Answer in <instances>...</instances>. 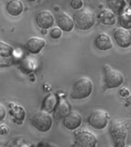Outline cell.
I'll return each mask as SVG.
<instances>
[{
	"mask_svg": "<svg viewBox=\"0 0 131 147\" xmlns=\"http://www.w3.org/2000/svg\"><path fill=\"white\" fill-rule=\"evenodd\" d=\"M74 24L77 28L86 31L91 28L95 22L94 12L86 8L78 9L74 15Z\"/></svg>",
	"mask_w": 131,
	"mask_h": 147,
	"instance_id": "obj_1",
	"label": "cell"
},
{
	"mask_svg": "<svg viewBox=\"0 0 131 147\" xmlns=\"http://www.w3.org/2000/svg\"><path fill=\"white\" fill-rule=\"evenodd\" d=\"M93 91V83L89 78H81L78 79L74 85L71 97L74 100H82L87 98Z\"/></svg>",
	"mask_w": 131,
	"mask_h": 147,
	"instance_id": "obj_2",
	"label": "cell"
},
{
	"mask_svg": "<svg viewBox=\"0 0 131 147\" xmlns=\"http://www.w3.org/2000/svg\"><path fill=\"white\" fill-rule=\"evenodd\" d=\"M104 71V82L107 88H116L124 83V77L120 71L113 69L110 65L105 64Z\"/></svg>",
	"mask_w": 131,
	"mask_h": 147,
	"instance_id": "obj_3",
	"label": "cell"
},
{
	"mask_svg": "<svg viewBox=\"0 0 131 147\" xmlns=\"http://www.w3.org/2000/svg\"><path fill=\"white\" fill-rule=\"evenodd\" d=\"M110 135L116 146H124L127 136L126 125L120 121L113 122L110 129Z\"/></svg>",
	"mask_w": 131,
	"mask_h": 147,
	"instance_id": "obj_4",
	"label": "cell"
},
{
	"mask_svg": "<svg viewBox=\"0 0 131 147\" xmlns=\"http://www.w3.org/2000/svg\"><path fill=\"white\" fill-rule=\"evenodd\" d=\"M31 120L32 125L41 132H47L52 126V117L49 113L43 110L35 113Z\"/></svg>",
	"mask_w": 131,
	"mask_h": 147,
	"instance_id": "obj_5",
	"label": "cell"
},
{
	"mask_svg": "<svg viewBox=\"0 0 131 147\" xmlns=\"http://www.w3.org/2000/svg\"><path fill=\"white\" fill-rule=\"evenodd\" d=\"M109 122V115L102 110H94L88 118L90 126L96 129H103L107 126Z\"/></svg>",
	"mask_w": 131,
	"mask_h": 147,
	"instance_id": "obj_6",
	"label": "cell"
},
{
	"mask_svg": "<svg viewBox=\"0 0 131 147\" xmlns=\"http://www.w3.org/2000/svg\"><path fill=\"white\" fill-rule=\"evenodd\" d=\"M75 142L79 146L94 147L97 144V137L87 130H80L75 133Z\"/></svg>",
	"mask_w": 131,
	"mask_h": 147,
	"instance_id": "obj_7",
	"label": "cell"
},
{
	"mask_svg": "<svg viewBox=\"0 0 131 147\" xmlns=\"http://www.w3.org/2000/svg\"><path fill=\"white\" fill-rule=\"evenodd\" d=\"M64 118V127L69 130L77 129L82 123V117L78 111H70Z\"/></svg>",
	"mask_w": 131,
	"mask_h": 147,
	"instance_id": "obj_8",
	"label": "cell"
},
{
	"mask_svg": "<svg viewBox=\"0 0 131 147\" xmlns=\"http://www.w3.org/2000/svg\"><path fill=\"white\" fill-rule=\"evenodd\" d=\"M55 20L61 30L68 32L72 31L74 26L73 20L70 16L63 11H57L55 13Z\"/></svg>",
	"mask_w": 131,
	"mask_h": 147,
	"instance_id": "obj_9",
	"label": "cell"
},
{
	"mask_svg": "<svg viewBox=\"0 0 131 147\" xmlns=\"http://www.w3.org/2000/svg\"><path fill=\"white\" fill-rule=\"evenodd\" d=\"M37 24L43 29H48L54 25L55 18L52 13L48 10H42L39 11L36 17Z\"/></svg>",
	"mask_w": 131,
	"mask_h": 147,
	"instance_id": "obj_10",
	"label": "cell"
},
{
	"mask_svg": "<svg viewBox=\"0 0 131 147\" xmlns=\"http://www.w3.org/2000/svg\"><path fill=\"white\" fill-rule=\"evenodd\" d=\"M114 38L117 45L121 48H128L130 46L131 37L127 29L124 28H118L114 32Z\"/></svg>",
	"mask_w": 131,
	"mask_h": 147,
	"instance_id": "obj_11",
	"label": "cell"
},
{
	"mask_svg": "<svg viewBox=\"0 0 131 147\" xmlns=\"http://www.w3.org/2000/svg\"><path fill=\"white\" fill-rule=\"evenodd\" d=\"M71 107L68 101L66 99L61 97L57 100V103L55 107V113L54 117L56 119H61L64 118L70 111H71Z\"/></svg>",
	"mask_w": 131,
	"mask_h": 147,
	"instance_id": "obj_12",
	"label": "cell"
},
{
	"mask_svg": "<svg viewBox=\"0 0 131 147\" xmlns=\"http://www.w3.org/2000/svg\"><path fill=\"white\" fill-rule=\"evenodd\" d=\"M46 41L38 37H32L26 42V48L29 52L32 54H38L45 46Z\"/></svg>",
	"mask_w": 131,
	"mask_h": 147,
	"instance_id": "obj_13",
	"label": "cell"
},
{
	"mask_svg": "<svg viewBox=\"0 0 131 147\" xmlns=\"http://www.w3.org/2000/svg\"><path fill=\"white\" fill-rule=\"evenodd\" d=\"M95 46L100 51H107L113 48V41L106 33H101L95 39Z\"/></svg>",
	"mask_w": 131,
	"mask_h": 147,
	"instance_id": "obj_14",
	"label": "cell"
},
{
	"mask_svg": "<svg viewBox=\"0 0 131 147\" xmlns=\"http://www.w3.org/2000/svg\"><path fill=\"white\" fill-rule=\"evenodd\" d=\"M6 9L11 16H18L22 13L24 5L21 0H9L7 3Z\"/></svg>",
	"mask_w": 131,
	"mask_h": 147,
	"instance_id": "obj_15",
	"label": "cell"
},
{
	"mask_svg": "<svg viewBox=\"0 0 131 147\" xmlns=\"http://www.w3.org/2000/svg\"><path fill=\"white\" fill-rule=\"evenodd\" d=\"M57 103V98L56 94L54 93L48 94V96H46L43 101V104H42V110L46 111L48 113H51L54 111L55 107Z\"/></svg>",
	"mask_w": 131,
	"mask_h": 147,
	"instance_id": "obj_16",
	"label": "cell"
},
{
	"mask_svg": "<svg viewBox=\"0 0 131 147\" xmlns=\"http://www.w3.org/2000/svg\"><path fill=\"white\" fill-rule=\"evenodd\" d=\"M99 19L103 25H114L116 22V17L113 12L107 9L101 11V14L99 15Z\"/></svg>",
	"mask_w": 131,
	"mask_h": 147,
	"instance_id": "obj_17",
	"label": "cell"
},
{
	"mask_svg": "<svg viewBox=\"0 0 131 147\" xmlns=\"http://www.w3.org/2000/svg\"><path fill=\"white\" fill-rule=\"evenodd\" d=\"M13 52V48L8 44L0 41V55L3 57H10Z\"/></svg>",
	"mask_w": 131,
	"mask_h": 147,
	"instance_id": "obj_18",
	"label": "cell"
},
{
	"mask_svg": "<svg viewBox=\"0 0 131 147\" xmlns=\"http://www.w3.org/2000/svg\"><path fill=\"white\" fill-rule=\"evenodd\" d=\"M120 24L122 28L125 29H130L131 28V18L130 14L124 13L120 18Z\"/></svg>",
	"mask_w": 131,
	"mask_h": 147,
	"instance_id": "obj_19",
	"label": "cell"
},
{
	"mask_svg": "<svg viewBox=\"0 0 131 147\" xmlns=\"http://www.w3.org/2000/svg\"><path fill=\"white\" fill-rule=\"evenodd\" d=\"M110 8L113 9L117 14H120L121 11V6H120V1H112L110 2Z\"/></svg>",
	"mask_w": 131,
	"mask_h": 147,
	"instance_id": "obj_20",
	"label": "cell"
},
{
	"mask_svg": "<svg viewBox=\"0 0 131 147\" xmlns=\"http://www.w3.org/2000/svg\"><path fill=\"white\" fill-rule=\"evenodd\" d=\"M62 34L61 30L59 28H54L52 29L51 30L50 35L51 37L54 39H57L61 38Z\"/></svg>",
	"mask_w": 131,
	"mask_h": 147,
	"instance_id": "obj_21",
	"label": "cell"
},
{
	"mask_svg": "<svg viewBox=\"0 0 131 147\" xmlns=\"http://www.w3.org/2000/svg\"><path fill=\"white\" fill-rule=\"evenodd\" d=\"M71 6L75 10L81 9L83 7V0H71Z\"/></svg>",
	"mask_w": 131,
	"mask_h": 147,
	"instance_id": "obj_22",
	"label": "cell"
},
{
	"mask_svg": "<svg viewBox=\"0 0 131 147\" xmlns=\"http://www.w3.org/2000/svg\"><path fill=\"white\" fill-rule=\"evenodd\" d=\"M5 116H6V109L4 106L0 103V121L3 120Z\"/></svg>",
	"mask_w": 131,
	"mask_h": 147,
	"instance_id": "obj_23",
	"label": "cell"
},
{
	"mask_svg": "<svg viewBox=\"0 0 131 147\" xmlns=\"http://www.w3.org/2000/svg\"><path fill=\"white\" fill-rule=\"evenodd\" d=\"M9 133V128L5 125L0 126V134L1 135H5Z\"/></svg>",
	"mask_w": 131,
	"mask_h": 147,
	"instance_id": "obj_24",
	"label": "cell"
},
{
	"mask_svg": "<svg viewBox=\"0 0 131 147\" xmlns=\"http://www.w3.org/2000/svg\"><path fill=\"white\" fill-rule=\"evenodd\" d=\"M120 95H121L122 96H126L130 94V91H129V90L126 89V88H122V89L120 90Z\"/></svg>",
	"mask_w": 131,
	"mask_h": 147,
	"instance_id": "obj_25",
	"label": "cell"
},
{
	"mask_svg": "<svg viewBox=\"0 0 131 147\" xmlns=\"http://www.w3.org/2000/svg\"><path fill=\"white\" fill-rule=\"evenodd\" d=\"M28 1H30V2H32V1H34V0H28Z\"/></svg>",
	"mask_w": 131,
	"mask_h": 147,
	"instance_id": "obj_26",
	"label": "cell"
}]
</instances>
